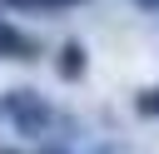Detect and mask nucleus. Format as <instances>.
Segmentation results:
<instances>
[{"instance_id":"3","label":"nucleus","mask_w":159,"mask_h":154,"mask_svg":"<svg viewBox=\"0 0 159 154\" xmlns=\"http://www.w3.org/2000/svg\"><path fill=\"white\" fill-rule=\"evenodd\" d=\"M5 154H15V149H5Z\"/></svg>"},{"instance_id":"2","label":"nucleus","mask_w":159,"mask_h":154,"mask_svg":"<svg viewBox=\"0 0 159 154\" xmlns=\"http://www.w3.org/2000/svg\"><path fill=\"white\" fill-rule=\"evenodd\" d=\"M80 70H84V50H80V45H65V60H60V75H65V79H75Z\"/></svg>"},{"instance_id":"1","label":"nucleus","mask_w":159,"mask_h":154,"mask_svg":"<svg viewBox=\"0 0 159 154\" xmlns=\"http://www.w3.org/2000/svg\"><path fill=\"white\" fill-rule=\"evenodd\" d=\"M5 109H10L25 129H40V124H45V104H35V99H30V89H15V94L5 99Z\"/></svg>"}]
</instances>
